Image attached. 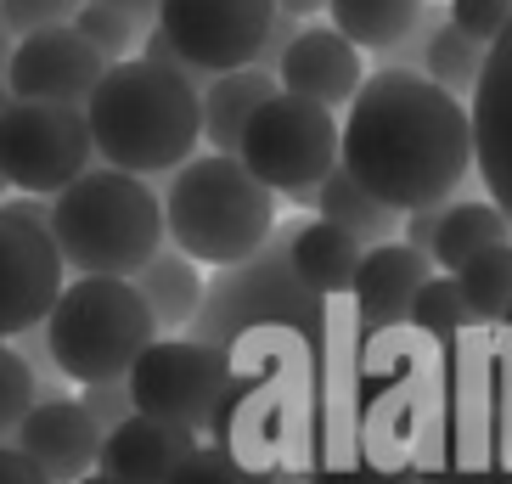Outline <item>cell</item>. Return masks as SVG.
<instances>
[{
    "mask_svg": "<svg viewBox=\"0 0 512 484\" xmlns=\"http://www.w3.org/2000/svg\"><path fill=\"white\" fill-rule=\"evenodd\" d=\"M344 107L338 164L394 214L445 203L473 169V124L462 96L439 91L428 74L377 68Z\"/></svg>",
    "mask_w": 512,
    "mask_h": 484,
    "instance_id": "cell-1",
    "label": "cell"
},
{
    "mask_svg": "<svg viewBox=\"0 0 512 484\" xmlns=\"http://www.w3.org/2000/svg\"><path fill=\"white\" fill-rule=\"evenodd\" d=\"M85 130L102 164L124 175H164L186 164L203 141V113H197V85L181 68L147 57L107 62L102 79L85 96Z\"/></svg>",
    "mask_w": 512,
    "mask_h": 484,
    "instance_id": "cell-2",
    "label": "cell"
},
{
    "mask_svg": "<svg viewBox=\"0 0 512 484\" xmlns=\"http://www.w3.org/2000/svg\"><path fill=\"white\" fill-rule=\"evenodd\" d=\"M46 231L68 271L79 276H136L164 248V203L141 175L85 169L51 197Z\"/></svg>",
    "mask_w": 512,
    "mask_h": 484,
    "instance_id": "cell-3",
    "label": "cell"
},
{
    "mask_svg": "<svg viewBox=\"0 0 512 484\" xmlns=\"http://www.w3.org/2000/svg\"><path fill=\"white\" fill-rule=\"evenodd\" d=\"M164 231L197 265H237L276 231V192L242 169L237 152H203L175 164Z\"/></svg>",
    "mask_w": 512,
    "mask_h": 484,
    "instance_id": "cell-4",
    "label": "cell"
},
{
    "mask_svg": "<svg viewBox=\"0 0 512 484\" xmlns=\"http://www.w3.org/2000/svg\"><path fill=\"white\" fill-rule=\"evenodd\" d=\"M51 366L74 383H113L130 372L141 349L158 338L152 310L141 304L130 276H79L62 282L57 304L46 310Z\"/></svg>",
    "mask_w": 512,
    "mask_h": 484,
    "instance_id": "cell-5",
    "label": "cell"
},
{
    "mask_svg": "<svg viewBox=\"0 0 512 484\" xmlns=\"http://www.w3.org/2000/svg\"><path fill=\"white\" fill-rule=\"evenodd\" d=\"M237 158L259 186H271V192L293 197V203H310L321 175L338 164L332 107L293 96V91H271L254 107V119L242 124Z\"/></svg>",
    "mask_w": 512,
    "mask_h": 484,
    "instance_id": "cell-6",
    "label": "cell"
},
{
    "mask_svg": "<svg viewBox=\"0 0 512 484\" xmlns=\"http://www.w3.org/2000/svg\"><path fill=\"white\" fill-rule=\"evenodd\" d=\"M91 130L85 107L29 102L12 96L0 107V181L29 197H57L62 186L91 169Z\"/></svg>",
    "mask_w": 512,
    "mask_h": 484,
    "instance_id": "cell-7",
    "label": "cell"
},
{
    "mask_svg": "<svg viewBox=\"0 0 512 484\" xmlns=\"http://www.w3.org/2000/svg\"><path fill=\"white\" fill-rule=\"evenodd\" d=\"M231 366L226 355L203 338H152L141 349L130 372H124V389H130V406L141 417H158V423H175L186 434H209L214 406L226 394Z\"/></svg>",
    "mask_w": 512,
    "mask_h": 484,
    "instance_id": "cell-8",
    "label": "cell"
},
{
    "mask_svg": "<svg viewBox=\"0 0 512 484\" xmlns=\"http://www.w3.org/2000/svg\"><path fill=\"white\" fill-rule=\"evenodd\" d=\"M62 254L46 231V209L23 197V203H0V338L34 333L46 310L62 293Z\"/></svg>",
    "mask_w": 512,
    "mask_h": 484,
    "instance_id": "cell-9",
    "label": "cell"
},
{
    "mask_svg": "<svg viewBox=\"0 0 512 484\" xmlns=\"http://www.w3.org/2000/svg\"><path fill=\"white\" fill-rule=\"evenodd\" d=\"M276 0H158L152 29L181 51L197 79L248 68L259 57V40L271 29Z\"/></svg>",
    "mask_w": 512,
    "mask_h": 484,
    "instance_id": "cell-10",
    "label": "cell"
},
{
    "mask_svg": "<svg viewBox=\"0 0 512 484\" xmlns=\"http://www.w3.org/2000/svg\"><path fill=\"white\" fill-rule=\"evenodd\" d=\"M107 57L74 29V23H51V29L23 34L6 51V96H29V102H68L85 107L91 85L102 79Z\"/></svg>",
    "mask_w": 512,
    "mask_h": 484,
    "instance_id": "cell-11",
    "label": "cell"
},
{
    "mask_svg": "<svg viewBox=\"0 0 512 484\" xmlns=\"http://www.w3.org/2000/svg\"><path fill=\"white\" fill-rule=\"evenodd\" d=\"M473 169L490 186V203L501 209V220L512 226V17L501 23V34L484 46V68L473 79Z\"/></svg>",
    "mask_w": 512,
    "mask_h": 484,
    "instance_id": "cell-12",
    "label": "cell"
},
{
    "mask_svg": "<svg viewBox=\"0 0 512 484\" xmlns=\"http://www.w3.org/2000/svg\"><path fill=\"white\" fill-rule=\"evenodd\" d=\"M12 439L51 484L85 479L96 468V451H102V428L85 417L79 400H34Z\"/></svg>",
    "mask_w": 512,
    "mask_h": 484,
    "instance_id": "cell-13",
    "label": "cell"
},
{
    "mask_svg": "<svg viewBox=\"0 0 512 484\" xmlns=\"http://www.w3.org/2000/svg\"><path fill=\"white\" fill-rule=\"evenodd\" d=\"M304 484H422L411 462H400L394 451H383L372 434H366L361 411L349 406L338 423L321 428V439L310 445L299 468Z\"/></svg>",
    "mask_w": 512,
    "mask_h": 484,
    "instance_id": "cell-14",
    "label": "cell"
},
{
    "mask_svg": "<svg viewBox=\"0 0 512 484\" xmlns=\"http://www.w3.org/2000/svg\"><path fill=\"white\" fill-rule=\"evenodd\" d=\"M434 276V259L406 248V242H372L361 248V265H355V288H349V310L366 333H383V327H400L411 310V293Z\"/></svg>",
    "mask_w": 512,
    "mask_h": 484,
    "instance_id": "cell-15",
    "label": "cell"
},
{
    "mask_svg": "<svg viewBox=\"0 0 512 484\" xmlns=\"http://www.w3.org/2000/svg\"><path fill=\"white\" fill-rule=\"evenodd\" d=\"M361 51L349 46L338 29H299L276 57V91L310 96L321 107H344L361 85Z\"/></svg>",
    "mask_w": 512,
    "mask_h": 484,
    "instance_id": "cell-16",
    "label": "cell"
},
{
    "mask_svg": "<svg viewBox=\"0 0 512 484\" xmlns=\"http://www.w3.org/2000/svg\"><path fill=\"white\" fill-rule=\"evenodd\" d=\"M197 445V434L175 423H158V417H141L130 411L119 428L102 434V451H96V468L119 484H164L169 473L181 468V456Z\"/></svg>",
    "mask_w": 512,
    "mask_h": 484,
    "instance_id": "cell-17",
    "label": "cell"
},
{
    "mask_svg": "<svg viewBox=\"0 0 512 484\" xmlns=\"http://www.w3.org/2000/svg\"><path fill=\"white\" fill-rule=\"evenodd\" d=\"M287 265L310 293L321 299H349L355 288V265H361V237H349L332 220H299L287 237Z\"/></svg>",
    "mask_w": 512,
    "mask_h": 484,
    "instance_id": "cell-18",
    "label": "cell"
},
{
    "mask_svg": "<svg viewBox=\"0 0 512 484\" xmlns=\"http://www.w3.org/2000/svg\"><path fill=\"white\" fill-rule=\"evenodd\" d=\"M276 91V74L265 68H226V74H209L203 91H197V113H203V141L214 152H237L242 124L254 119V107Z\"/></svg>",
    "mask_w": 512,
    "mask_h": 484,
    "instance_id": "cell-19",
    "label": "cell"
},
{
    "mask_svg": "<svg viewBox=\"0 0 512 484\" xmlns=\"http://www.w3.org/2000/svg\"><path fill=\"white\" fill-rule=\"evenodd\" d=\"M130 282H136L141 304L152 310V327L158 333H186V321H192L197 299H203V282H197V265L181 248H158Z\"/></svg>",
    "mask_w": 512,
    "mask_h": 484,
    "instance_id": "cell-20",
    "label": "cell"
},
{
    "mask_svg": "<svg viewBox=\"0 0 512 484\" xmlns=\"http://www.w3.org/2000/svg\"><path fill=\"white\" fill-rule=\"evenodd\" d=\"M310 203H316L321 220L344 226L349 237H361V248H372V242H389L394 226H400V214H394L389 203H377V197L366 192V186L355 181L344 164H332L327 175H321V186L310 192Z\"/></svg>",
    "mask_w": 512,
    "mask_h": 484,
    "instance_id": "cell-21",
    "label": "cell"
},
{
    "mask_svg": "<svg viewBox=\"0 0 512 484\" xmlns=\"http://www.w3.org/2000/svg\"><path fill=\"white\" fill-rule=\"evenodd\" d=\"M496 242H512V226L501 220L496 203H451V209L439 214V231H434V242H428V259L451 276L456 265H467L473 254L496 248Z\"/></svg>",
    "mask_w": 512,
    "mask_h": 484,
    "instance_id": "cell-22",
    "label": "cell"
},
{
    "mask_svg": "<svg viewBox=\"0 0 512 484\" xmlns=\"http://www.w3.org/2000/svg\"><path fill=\"white\" fill-rule=\"evenodd\" d=\"M451 282L479 327H501L512 310V242H496V248L473 254L467 265H456Z\"/></svg>",
    "mask_w": 512,
    "mask_h": 484,
    "instance_id": "cell-23",
    "label": "cell"
},
{
    "mask_svg": "<svg viewBox=\"0 0 512 484\" xmlns=\"http://www.w3.org/2000/svg\"><path fill=\"white\" fill-rule=\"evenodd\" d=\"M422 6L428 0H327V17L355 51H383L417 23Z\"/></svg>",
    "mask_w": 512,
    "mask_h": 484,
    "instance_id": "cell-24",
    "label": "cell"
},
{
    "mask_svg": "<svg viewBox=\"0 0 512 484\" xmlns=\"http://www.w3.org/2000/svg\"><path fill=\"white\" fill-rule=\"evenodd\" d=\"M479 68H484V46L473 40V34L456 29L451 17H445V23L428 34V46H422V68H417V74H428L439 91L462 96V91H473Z\"/></svg>",
    "mask_w": 512,
    "mask_h": 484,
    "instance_id": "cell-25",
    "label": "cell"
},
{
    "mask_svg": "<svg viewBox=\"0 0 512 484\" xmlns=\"http://www.w3.org/2000/svg\"><path fill=\"white\" fill-rule=\"evenodd\" d=\"M400 327H411V333H422V338H434V344H451V338H462L467 327H479V321L467 316V304H462V293H456V282L439 271V276H428V282L411 293V310H406V321H400Z\"/></svg>",
    "mask_w": 512,
    "mask_h": 484,
    "instance_id": "cell-26",
    "label": "cell"
},
{
    "mask_svg": "<svg viewBox=\"0 0 512 484\" xmlns=\"http://www.w3.org/2000/svg\"><path fill=\"white\" fill-rule=\"evenodd\" d=\"M164 484H282V468H265V462H248L231 445H192L181 456V468L169 473Z\"/></svg>",
    "mask_w": 512,
    "mask_h": 484,
    "instance_id": "cell-27",
    "label": "cell"
},
{
    "mask_svg": "<svg viewBox=\"0 0 512 484\" xmlns=\"http://www.w3.org/2000/svg\"><path fill=\"white\" fill-rule=\"evenodd\" d=\"M68 23H74V29L85 34V40H91L107 62L130 57V46H136V34H141L136 17H124L119 6H102V0H79V12L68 17Z\"/></svg>",
    "mask_w": 512,
    "mask_h": 484,
    "instance_id": "cell-28",
    "label": "cell"
},
{
    "mask_svg": "<svg viewBox=\"0 0 512 484\" xmlns=\"http://www.w3.org/2000/svg\"><path fill=\"white\" fill-rule=\"evenodd\" d=\"M34 400H40V394H34V366L0 338V439L17 434V423H23V411H29Z\"/></svg>",
    "mask_w": 512,
    "mask_h": 484,
    "instance_id": "cell-29",
    "label": "cell"
},
{
    "mask_svg": "<svg viewBox=\"0 0 512 484\" xmlns=\"http://www.w3.org/2000/svg\"><path fill=\"white\" fill-rule=\"evenodd\" d=\"M79 12V0H0V29L23 40L34 29H51V23H68Z\"/></svg>",
    "mask_w": 512,
    "mask_h": 484,
    "instance_id": "cell-30",
    "label": "cell"
},
{
    "mask_svg": "<svg viewBox=\"0 0 512 484\" xmlns=\"http://www.w3.org/2000/svg\"><path fill=\"white\" fill-rule=\"evenodd\" d=\"M445 17H451L462 34H473L479 46H490V40L501 34V23L512 17V0H451Z\"/></svg>",
    "mask_w": 512,
    "mask_h": 484,
    "instance_id": "cell-31",
    "label": "cell"
},
{
    "mask_svg": "<svg viewBox=\"0 0 512 484\" xmlns=\"http://www.w3.org/2000/svg\"><path fill=\"white\" fill-rule=\"evenodd\" d=\"M79 389H85V394H79V406H85V417H91L102 434H107V428H119L124 417L136 411V406H130V389H124V378H113V383H79Z\"/></svg>",
    "mask_w": 512,
    "mask_h": 484,
    "instance_id": "cell-32",
    "label": "cell"
},
{
    "mask_svg": "<svg viewBox=\"0 0 512 484\" xmlns=\"http://www.w3.org/2000/svg\"><path fill=\"white\" fill-rule=\"evenodd\" d=\"M439 214H445V203H428V209H411L406 214V248L428 254V242H434V231H439Z\"/></svg>",
    "mask_w": 512,
    "mask_h": 484,
    "instance_id": "cell-33",
    "label": "cell"
},
{
    "mask_svg": "<svg viewBox=\"0 0 512 484\" xmlns=\"http://www.w3.org/2000/svg\"><path fill=\"white\" fill-rule=\"evenodd\" d=\"M0 484H51L17 445H0Z\"/></svg>",
    "mask_w": 512,
    "mask_h": 484,
    "instance_id": "cell-34",
    "label": "cell"
},
{
    "mask_svg": "<svg viewBox=\"0 0 512 484\" xmlns=\"http://www.w3.org/2000/svg\"><path fill=\"white\" fill-rule=\"evenodd\" d=\"M422 484H501L496 473H467V468H451V473H428Z\"/></svg>",
    "mask_w": 512,
    "mask_h": 484,
    "instance_id": "cell-35",
    "label": "cell"
},
{
    "mask_svg": "<svg viewBox=\"0 0 512 484\" xmlns=\"http://www.w3.org/2000/svg\"><path fill=\"white\" fill-rule=\"evenodd\" d=\"M102 6H119V12L136 17V23H152V17H158V0H102Z\"/></svg>",
    "mask_w": 512,
    "mask_h": 484,
    "instance_id": "cell-36",
    "label": "cell"
},
{
    "mask_svg": "<svg viewBox=\"0 0 512 484\" xmlns=\"http://www.w3.org/2000/svg\"><path fill=\"white\" fill-rule=\"evenodd\" d=\"M276 12H287V17H316V12H327V0H276Z\"/></svg>",
    "mask_w": 512,
    "mask_h": 484,
    "instance_id": "cell-37",
    "label": "cell"
},
{
    "mask_svg": "<svg viewBox=\"0 0 512 484\" xmlns=\"http://www.w3.org/2000/svg\"><path fill=\"white\" fill-rule=\"evenodd\" d=\"M74 484H119V479H107L102 468H91V473H85V479H74Z\"/></svg>",
    "mask_w": 512,
    "mask_h": 484,
    "instance_id": "cell-38",
    "label": "cell"
},
{
    "mask_svg": "<svg viewBox=\"0 0 512 484\" xmlns=\"http://www.w3.org/2000/svg\"><path fill=\"white\" fill-rule=\"evenodd\" d=\"M6 51H12V34L0 29V79H6Z\"/></svg>",
    "mask_w": 512,
    "mask_h": 484,
    "instance_id": "cell-39",
    "label": "cell"
},
{
    "mask_svg": "<svg viewBox=\"0 0 512 484\" xmlns=\"http://www.w3.org/2000/svg\"><path fill=\"white\" fill-rule=\"evenodd\" d=\"M6 102H12V96H6V85H0V107H6ZM0 192H6V181H0Z\"/></svg>",
    "mask_w": 512,
    "mask_h": 484,
    "instance_id": "cell-40",
    "label": "cell"
},
{
    "mask_svg": "<svg viewBox=\"0 0 512 484\" xmlns=\"http://www.w3.org/2000/svg\"><path fill=\"white\" fill-rule=\"evenodd\" d=\"M501 327H507V333H512V310H507V321H501Z\"/></svg>",
    "mask_w": 512,
    "mask_h": 484,
    "instance_id": "cell-41",
    "label": "cell"
}]
</instances>
